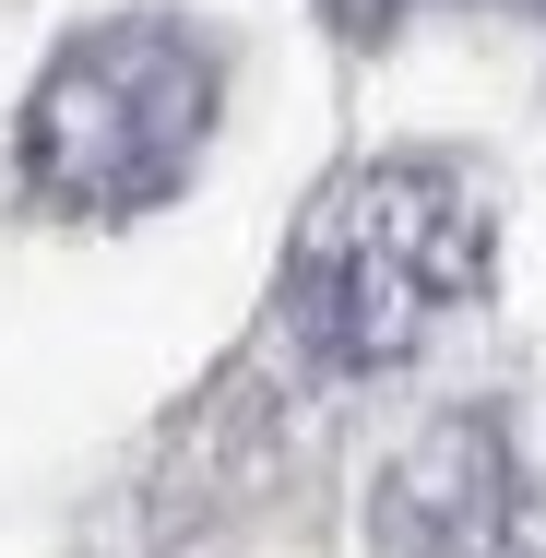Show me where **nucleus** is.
I'll return each mask as SVG.
<instances>
[{"instance_id":"2","label":"nucleus","mask_w":546,"mask_h":558,"mask_svg":"<svg viewBox=\"0 0 546 558\" xmlns=\"http://www.w3.org/2000/svg\"><path fill=\"white\" fill-rule=\"evenodd\" d=\"M215 143V36L179 12L84 24L24 96V179L60 215H155Z\"/></svg>"},{"instance_id":"1","label":"nucleus","mask_w":546,"mask_h":558,"mask_svg":"<svg viewBox=\"0 0 546 558\" xmlns=\"http://www.w3.org/2000/svg\"><path fill=\"white\" fill-rule=\"evenodd\" d=\"M487 262L499 226L451 167H344L286 250V344L321 380L404 368L451 310L487 298Z\"/></svg>"},{"instance_id":"4","label":"nucleus","mask_w":546,"mask_h":558,"mask_svg":"<svg viewBox=\"0 0 546 558\" xmlns=\"http://www.w3.org/2000/svg\"><path fill=\"white\" fill-rule=\"evenodd\" d=\"M332 24H344V36H392V24H404V12H416V0H321Z\"/></svg>"},{"instance_id":"3","label":"nucleus","mask_w":546,"mask_h":558,"mask_svg":"<svg viewBox=\"0 0 546 558\" xmlns=\"http://www.w3.org/2000/svg\"><path fill=\"white\" fill-rule=\"evenodd\" d=\"M380 558H546V428L511 404H451L392 451L368 499Z\"/></svg>"}]
</instances>
